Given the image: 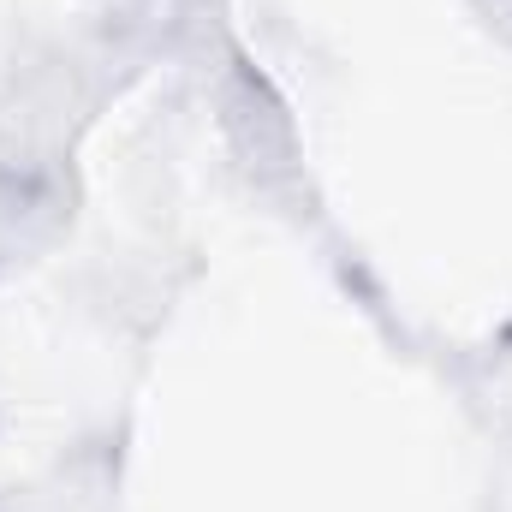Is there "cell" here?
Wrapping results in <instances>:
<instances>
[{
	"label": "cell",
	"mask_w": 512,
	"mask_h": 512,
	"mask_svg": "<svg viewBox=\"0 0 512 512\" xmlns=\"http://www.w3.org/2000/svg\"><path fill=\"white\" fill-rule=\"evenodd\" d=\"M221 126L233 155L256 173V185H292L298 179V143H292V120L274 102V90L256 72H233L221 84Z\"/></svg>",
	"instance_id": "6da1fadb"
}]
</instances>
